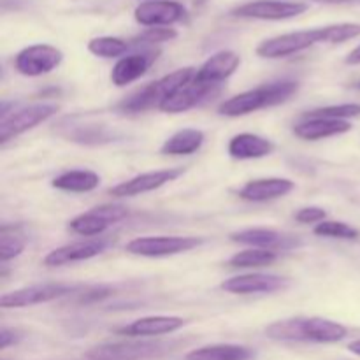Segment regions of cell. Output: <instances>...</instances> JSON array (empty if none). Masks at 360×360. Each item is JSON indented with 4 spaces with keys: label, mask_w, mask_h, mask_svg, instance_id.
I'll list each match as a JSON object with an SVG mask.
<instances>
[{
    "label": "cell",
    "mask_w": 360,
    "mask_h": 360,
    "mask_svg": "<svg viewBox=\"0 0 360 360\" xmlns=\"http://www.w3.org/2000/svg\"><path fill=\"white\" fill-rule=\"evenodd\" d=\"M267 338L274 341H306V343H338L348 336V329L333 320L311 316V319H288L271 323L266 329Z\"/></svg>",
    "instance_id": "1"
},
{
    "label": "cell",
    "mask_w": 360,
    "mask_h": 360,
    "mask_svg": "<svg viewBox=\"0 0 360 360\" xmlns=\"http://www.w3.org/2000/svg\"><path fill=\"white\" fill-rule=\"evenodd\" d=\"M295 94H297V86H295L294 81H273V83H267L264 86L243 91V94L221 102L220 108H218V112L221 116H229V118H238V116L250 115V112H255L259 109L271 108V105L287 102Z\"/></svg>",
    "instance_id": "2"
},
{
    "label": "cell",
    "mask_w": 360,
    "mask_h": 360,
    "mask_svg": "<svg viewBox=\"0 0 360 360\" xmlns=\"http://www.w3.org/2000/svg\"><path fill=\"white\" fill-rule=\"evenodd\" d=\"M195 72L197 70L193 67H183V69L174 70V72L167 74L162 79L153 81V83L141 88L139 91L132 94L129 98L120 102L118 108L125 112H141L148 111L151 108L160 109V105L171 95H174L179 88H183L186 83L193 79Z\"/></svg>",
    "instance_id": "3"
},
{
    "label": "cell",
    "mask_w": 360,
    "mask_h": 360,
    "mask_svg": "<svg viewBox=\"0 0 360 360\" xmlns=\"http://www.w3.org/2000/svg\"><path fill=\"white\" fill-rule=\"evenodd\" d=\"M179 341L139 340L122 343H104L86 352L88 360H153L171 354Z\"/></svg>",
    "instance_id": "4"
},
{
    "label": "cell",
    "mask_w": 360,
    "mask_h": 360,
    "mask_svg": "<svg viewBox=\"0 0 360 360\" xmlns=\"http://www.w3.org/2000/svg\"><path fill=\"white\" fill-rule=\"evenodd\" d=\"M326 42V28H311V30L288 32V34L276 35V37L266 39L257 46V55L260 58H287V56L297 55L311 46Z\"/></svg>",
    "instance_id": "5"
},
{
    "label": "cell",
    "mask_w": 360,
    "mask_h": 360,
    "mask_svg": "<svg viewBox=\"0 0 360 360\" xmlns=\"http://www.w3.org/2000/svg\"><path fill=\"white\" fill-rule=\"evenodd\" d=\"M202 243V238H193V236H148V238L132 239L125 246V250L132 255L158 259V257L192 252L193 248H199Z\"/></svg>",
    "instance_id": "6"
},
{
    "label": "cell",
    "mask_w": 360,
    "mask_h": 360,
    "mask_svg": "<svg viewBox=\"0 0 360 360\" xmlns=\"http://www.w3.org/2000/svg\"><path fill=\"white\" fill-rule=\"evenodd\" d=\"M309 9L304 2H290V0H253V2L241 4L231 11L232 16L243 20H264L280 21L290 20L304 14Z\"/></svg>",
    "instance_id": "7"
},
{
    "label": "cell",
    "mask_w": 360,
    "mask_h": 360,
    "mask_svg": "<svg viewBox=\"0 0 360 360\" xmlns=\"http://www.w3.org/2000/svg\"><path fill=\"white\" fill-rule=\"evenodd\" d=\"M79 285L69 283H42L32 285V287L20 288V290L9 292L0 297L2 308H27V306L42 304V302H51L56 299H62L65 295L77 294Z\"/></svg>",
    "instance_id": "8"
},
{
    "label": "cell",
    "mask_w": 360,
    "mask_h": 360,
    "mask_svg": "<svg viewBox=\"0 0 360 360\" xmlns=\"http://www.w3.org/2000/svg\"><path fill=\"white\" fill-rule=\"evenodd\" d=\"M63 53L51 44H32L23 48L14 58V69L27 77L49 74L62 63Z\"/></svg>",
    "instance_id": "9"
},
{
    "label": "cell",
    "mask_w": 360,
    "mask_h": 360,
    "mask_svg": "<svg viewBox=\"0 0 360 360\" xmlns=\"http://www.w3.org/2000/svg\"><path fill=\"white\" fill-rule=\"evenodd\" d=\"M58 105L55 104H32L11 112L7 118L0 120V143H7L13 137L48 122L56 115Z\"/></svg>",
    "instance_id": "10"
},
{
    "label": "cell",
    "mask_w": 360,
    "mask_h": 360,
    "mask_svg": "<svg viewBox=\"0 0 360 360\" xmlns=\"http://www.w3.org/2000/svg\"><path fill=\"white\" fill-rule=\"evenodd\" d=\"M185 16L186 9L183 4L176 0H148V2H141L134 9V18L137 23L148 28L171 27L185 20Z\"/></svg>",
    "instance_id": "11"
},
{
    "label": "cell",
    "mask_w": 360,
    "mask_h": 360,
    "mask_svg": "<svg viewBox=\"0 0 360 360\" xmlns=\"http://www.w3.org/2000/svg\"><path fill=\"white\" fill-rule=\"evenodd\" d=\"M127 217V207L118 206V204H111V206H101L94 207L88 213L79 214V217L72 218L69 224V229L74 234L84 236V238H91V236H98L109 229L111 225L118 224Z\"/></svg>",
    "instance_id": "12"
},
{
    "label": "cell",
    "mask_w": 360,
    "mask_h": 360,
    "mask_svg": "<svg viewBox=\"0 0 360 360\" xmlns=\"http://www.w3.org/2000/svg\"><path fill=\"white\" fill-rule=\"evenodd\" d=\"M185 172V169H162V171H151L144 172V174L134 176L129 181H123L111 188L112 197H136L143 195V193L153 192L160 186L167 185V183L174 181L179 176Z\"/></svg>",
    "instance_id": "13"
},
{
    "label": "cell",
    "mask_w": 360,
    "mask_h": 360,
    "mask_svg": "<svg viewBox=\"0 0 360 360\" xmlns=\"http://www.w3.org/2000/svg\"><path fill=\"white\" fill-rule=\"evenodd\" d=\"M288 285L287 278L278 276V274H264V273H252L234 276L231 280H225L220 285L221 290L229 294H271V292L281 290Z\"/></svg>",
    "instance_id": "14"
},
{
    "label": "cell",
    "mask_w": 360,
    "mask_h": 360,
    "mask_svg": "<svg viewBox=\"0 0 360 360\" xmlns=\"http://www.w3.org/2000/svg\"><path fill=\"white\" fill-rule=\"evenodd\" d=\"M220 91L218 84H206L199 83V81L192 79L186 83L185 86L179 88L174 95L167 98L164 104L160 105V111L171 112V115H178V112H185L188 109L195 108V105L202 104V102L210 101L213 95Z\"/></svg>",
    "instance_id": "15"
},
{
    "label": "cell",
    "mask_w": 360,
    "mask_h": 360,
    "mask_svg": "<svg viewBox=\"0 0 360 360\" xmlns=\"http://www.w3.org/2000/svg\"><path fill=\"white\" fill-rule=\"evenodd\" d=\"M239 63H241V56L238 53L224 49V51H218L214 55H211L199 67L193 79L199 81V83L218 84L220 86L224 81H227L239 69Z\"/></svg>",
    "instance_id": "16"
},
{
    "label": "cell",
    "mask_w": 360,
    "mask_h": 360,
    "mask_svg": "<svg viewBox=\"0 0 360 360\" xmlns=\"http://www.w3.org/2000/svg\"><path fill=\"white\" fill-rule=\"evenodd\" d=\"M105 248H108V241H104V239H88V241L70 243V245L49 252L42 262L48 267H60L65 266V264L94 259V257L101 255Z\"/></svg>",
    "instance_id": "17"
},
{
    "label": "cell",
    "mask_w": 360,
    "mask_h": 360,
    "mask_svg": "<svg viewBox=\"0 0 360 360\" xmlns=\"http://www.w3.org/2000/svg\"><path fill=\"white\" fill-rule=\"evenodd\" d=\"M158 51L153 49H144V51L132 53V55H125L116 62L112 67L111 81L115 86H127V84L134 83L139 77H143L151 67V63L157 60Z\"/></svg>",
    "instance_id": "18"
},
{
    "label": "cell",
    "mask_w": 360,
    "mask_h": 360,
    "mask_svg": "<svg viewBox=\"0 0 360 360\" xmlns=\"http://www.w3.org/2000/svg\"><path fill=\"white\" fill-rule=\"evenodd\" d=\"M186 320L181 316H144V319L136 320L125 327H120L118 334L130 338H153L164 336V334H172L185 327Z\"/></svg>",
    "instance_id": "19"
},
{
    "label": "cell",
    "mask_w": 360,
    "mask_h": 360,
    "mask_svg": "<svg viewBox=\"0 0 360 360\" xmlns=\"http://www.w3.org/2000/svg\"><path fill=\"white\" fill-rule=\"evenodd\" d=\"M295 188L294 181L285 178H264L248 181L241 190L239 197L250 202H267L288 195Z\"/></svg>",
    "instance_id": "20"
},
{
    "label": "cell",
    "mask_w": 360,
    "mask_h": 360,
    "mask_svg": "<svg viewBox=\"0 0 360 360\" xmlns=\"http://www.w3.org/2000/svg\"><path fill=\"white\" fill-rule=\"evenodd\" d=\"M352 130V123L348 120L333 118H306L294 127V134L302 141H320L327 137L341 136Z\"/></svg>",
    "instance_id": "21"
},
{
    "label": "cell",
    "mask_w": 360,
    "mask_h": 360,
    "mask_svg": "<svg viewBox=\"0 0 360 360\" xmlns=\"http://www.w3.org/2000/svg\"><path fill=\"white\" fill-rule=\"evenodd\" d=\"M231 239L239 245H248L253 248L262 250H285L294 246L295 243L290 238H285L280 232L273 231V229H245V231L232 232Z\"/></svg>",
    "instance_id": "22"
},
{
    "label": "cell",
    "mask_w": 360,
    "mask_h": 360,
    "mask_svg": "<svg viewBox=\"0 0 360 360\" xmlns=\"http://www.w3.org/2000/svg\"><path fill=\"white\" fill-rule=\"evenodd\" d=\"M229 155L236 160H253L264 158L274 151V144L269 139L257 134H238L229 143Z\"/></svg>",
    "instance_id": "23"
},
{
    "label": "cell",
    "mask_w": 360,
    "mask_h": 360,
    "mask_svg": "<svg viewBox=\"0 0 360 360\" xmlns=\"http://www.w3.org/2000/svg\"><path fill=\"white\" fill-rule=\"evenodd\" d=\"M69 122V125L60 122L58 125L63 129H69V132H65L63 136L69 137V141H76V143L83 144H101V143H109L115 137V132H109L105 129V125H95V123H83L77 122V116L72 118H65Z\"/></svg>",
    "instance_id": "24"
},
{
    "label": "cell",
    "mask_w": 360,
    "mask_h": 360,
    "mask_svg": "<svg viewBox=\"0 0 360 360\" xmlns=\"http://www.w3.org/2000/svg\"><path fill=\"white\" fill-rule=\"evenodd\" d=\"M255 352L243 345H207L188 352L185 360H252Z\"/></svg>",
    "instance_id": "25"
},
{
    "label": "cell",
    "mask_w": 360,
    "mask_h": 360,
    "mask_svg": "<svg viewBox=\"0 0 360 360\" xmlns=\"http://www.w3.org/2000/svg\"><path fill=\"white\" fill-rule=\"evenodd\" d=\"M101 185V176L88 169H76V171H67L56 176L51 181V186L63 192L86 193L94 192Z\"/></svg>",
    "instance_id": "26"
},
{
    "label": "cell",
    "mask_w": 360,
    "mask_h": 360,
    "mask_svg": "<svg viewBox=\"0 0 360 360\" xmlns=\"http://www.w3.org/2000/svg\"><path fill=\"white\" fill-rule=\"evenodd\" d=\"M204 144V132L197 129H183L172 134L160 148L162 155H172V157H185L200 150Z\"/></svg>",
    "instance_id": "27"
},
{
    "label": "cell",
    "mask_w": 360,
    "mask_h": 360,
    "mask_svg": "<svg viewBox=\"0 0 360 360\" xmlns=\"http://www.w3.org/2000/svg\"><path fill=\"white\" fill-rule=\"evenodd\" d=\"M130 44L120 37H111V35H104V37H94L88 42V51L101 58H120L129 51Z\"/></svg>",
    "instance_id": "28"
},
{
    "label": "cell",
    "mask_w": 360,
    "mask_h": 360,
    "mask_svg": "<svg viewBox=\"0 0 360 360\" xmlns=\"http://www.w3.org/2000/svg\"><path fill=\"white\" fill-rule=\"evenodd\" d=\"M276 259L278 255L276 252H273V250L250 248V250H245V252L236 253L234 257H231L229 266L243 267V269H248V267H264V266H271Z\"/></svg>",
    "instance_id": "29"
},
{
    "label": "cell",
    "mask_w": 360,
    "mask_h": 360,
    "mask_svg": "<svg viewBox=\"0 0 360 360\" xmlns=\"http://www.w3.org/2000/svg\"><path fill=\"white\" fill-rule=\"evenodd\" d=\"M316 236H322V238H333V239H357L359 231L352 225L345 224V221H329L323 220L320 224H316V227L313 229Z\"/></svg>",
    "instance_id": "30"
},
{
    "label": "cell",
    "mask_w": 360,
    "mask_h": 360,
    "mask_svg": "<svg viewBox=\"0 0 360 360\" xmlns=\"http://www.w3.org/2000/svg\"><path fill=\"white\" fill-rule=\"evenodd\" d=\"M25 239L23 236L16 234L13 229V232H9V229H2V236H0V260L2 262H9V260L16 259L21 255V252L25 250Z\"/></svg>",
    "instance_id": "31"
},
{
    "label": "cell",
    "mask_w": 360,
    "mask_h": 360,
    "mask_svg": "<svg viewBox=\"0 0 360 360\" xmlns=\"http://www.w3.org/2000/svg\"><path fill=\"white\" fill-rule=\"evenodd\" d=\"M306 118H333V120H348L360 116V104H340L327 105V108L315 109L306 112Z\"/></svg>",
    "instance_id": "32"
},
{
    "label": "cell",
    "mask_w": 360,
    "mask_h": 360,
    "mask_svg": "<svg viewBox=\"0 0 360 360\" xmlns=\"http://www.w3.org/2000/svg\"><path fill=\"white\" fill-rule=\"evenodd\" d=\"M323 28H326V44H341V42L352 41L360 35L359 23L327 25Z\"/></svg>",
    "instance_id": "33"
},
{
    "label": "cell",
    "mask_w": 360,
    "mask_h": 360,
    "mask_svg": "<svg viewBox=\"0 0 360 360\" xmlns=\"http://www.w3.org/2000/svg\"><path fill=\"white\" fill-rule=\"evenodd\" d=\"M178 37V32L171 27H153V28H146L143 34L137 35L134 39V44H158V42H167L172 41V39Z\"/></svg>",
    "instance_id": "34"
},
{
    "label": "cell",
    "mask_w": 360,
    "mask_h": 360,
    "mask_svg": "<svg viewBox=\"0 0 360 360\" xmlns=\"http://www.w3.org/2000/svg\"><path fill=\"white\" fill-rule=\"evenodd\" d=\"M326 210L316 206L302 207V210H299L297 213H295V220H297L299 224H320V221L326 220Z\"/></svg>",
    "instance_id": "35"
},
{
    "label": "cell",
    "mask_w": 360,
    "mask_h": 360,
    "mask_svg": "<svg viewBox=\"0 0 360 360\" xmlns=\"http://www.w3.org/2000/svg\"><path fill=\"white\" fill-rule=\"evenodd\" d=\"M18 340H20V336H18L16 330H11L7 329V327H4V329L0 330V348H2V350H6L11 345L18 343Z\"/></svg>",
    "instance_id": "36"
},
{
    "label": "cell",
    "mask_w": 360,
    "mask_h": 360,
    "mask_svg": "<svg viewBox=\"0 0 360 360\" xmlns=\"http://www.w3.org/2000/svg\"><path fill=\"white\" fill-rule=\"evenodd\" d=\"M345 63L347 65H360V44L348 53L347 58H345Z\"/></svg>",
    "instance_id": "37"
},
{
    "label": "cell",
    "mask_w": 360,
    "mask_h": 360,
    "mask_svg": "<svg viewBox=\"0 0 360 360\" xmlns=\"http://www.w3.org/2000/svg\"><path fill=\"white\" fill-rule=\"evenodd\" d=\"M316 4H327V6H340V4H360V0H311Z\"/></svg>",
    "instance_id": "38"
},
{
    "label": "cell",
    "mask_w": 360,
    "mask_h": 360,
    "mask_svg": "<svg viewBox=\"0 0 360 360\" xmlns=\"http://www.w3.org/2000/svg\"><path fill=\"white\" fill-rule=\"evenodd\" d=\"M348 350H350L354 355H357V357H360V340L352 341V343L348 345Z\"/></svg>",
    "instance_id": "39"
},
{
    "label": "cell",
    "mask_w": 360,
    "mask_h": 360,
    "mask_svg": "<svg viewBox=\"0 0 360 360\" xmlns=\"http://www.w3.org/2000/svg\"><path fill=\"white\" fill-rule=\"evenodd\" d=\"M144 2H148V0H144Z\"/></svg>",
    "instance_id": "40"
}]
</instances>
